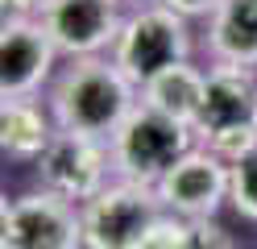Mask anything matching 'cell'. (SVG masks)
Masks as SVG:
<instances>
[{
  "label": "cell",
  "mask_w": 257,
  "mask_h": 249,
  "mask_svg": "<svg viewBox=\"0 0 257 249\" xmlns=\"http://www.w3.org/2000/svg\"><path fill=\"white\" fill-rule=\"evenodd\" d=\"M137 92L141 88L112 58H100V54L75 58L50 88V112L58 129L83 133V137H95V141H112V133L141 104Z\"/></svg>",
  "instance_id": "obj_1"
},
{
  "label": "cell",
  "mask_w": 257,
  "mask_h": 249,
  "mask_svg": "<svg viewBox=\"0 0 257 249\" xmlns=\"http://www.w3.org/2000/svg\"><path fill=\"white\" fill-rule=\"evenodd\" d=\"M58 46L38 17H13L0 29V92L5 100L34 96L54 75Z\"/></svg>",
  "instance_id": "obj_10"
},
{
  "label": "cell",
  "mask_w": 257,
  "mask_h": 249,
  "mask_svg": "<svg viewBox=\"0 0 257 249\" xmlns=\"http://www.w3.org/2000/svg\"><path fill=\"white\" fill-rule=\"evenodd\" d=\"M195 137L224 162H236L249 145H257V75L249 66L216 62L207 71L203 104L195 116Z\"/></svg>",
  "instance_id": "obj_3"
},
{
  "label": "cell",
  "mask_w": 257,
  "mask_h": 249,
  "mask_svg": "<svg viewBox=\"0 0 257 249\" xmlns=\"http://www.w3.org/2000/svg\"><path fill=\"white\" fill-rule=\"evenodd\" d=\"M191 149H195V129L150 104H137L108 141L112 171L141 187H158Z\"/></svg>",
  "instance_id": "obj_2"
},
{
  "label": "cell",
  "mask_w": 257,
  "mask_h": 249,
  "mask_svg": "<svg viewBox=\"0 0 257 249\" xmlns=\"http://www.w3.org/2000/svg\"><path fill=\"white\" fill-rule=\"evenodd\" d=\"M38 21L67 58H95L120 38V0H50Z\"/></svg>",
  "instance_id": "obj_9"
},
{
  "label": "cell",
  "mask_w": 257,
  "mask_h": 249,
  "mask_svg": "<svg viewBox=\"0 0 257 249\" xmlns=\"http://www.w3.org/2000/svg\"><path fill=\"white\" fill-rule=\"evenodd\" d=\"M187 54H191L187 17H179L166 5L137 9L133 17H124L120 38L112 46V62H116L137 88H146V83L154 75H162L166 66L187 62Z\"/></svg>",
  "instance_id": "obj_5"
},
{
  "label": "cell",
  "mask_w": 257,
  "mask_h": 249,
  "mask_svg": "<svg viewBox=\"0 0 257 249\" xmlns=\"http://www.w3.org/2000/svg\"><path fill=\"white\" fill-rule=\"evenodd\" d=\"M79 212H83V249H146L154 228L166 220L158 191L128 179L108 183Z\"/></svg>",
  "instance_id": "obj_4"
},
{
  "label": "cell",
  "mask_w": 257,
  "mask_h": 249,
  "mask_svg": "<svg viewBox=\"0 0 257 249\" xmlns=\"http://www.w3.org/2000/svg\"><path fill=\"white\" fill-rule=\"evenodd\" d=\"M232 166V199L228 204L245 216V220H257V145H249Z\"/></svg>",
  "instance_id": "obj_14"
},
{
  "label": "cell",
  "mask_w": 257,
  "mask_h": 249,
  "mask_svg": "<svg viewBox=\"0 0 257 249\" xmlns=\"http://www.w3.org/2000/svg\"><path fill=\"white\" fill-rule=\"evenodd\" d=\"M34 166H38V179H42L46 191H54V195H62V199H71V204L83 208L91 195H100L108 187L112 154H108V141L58 129L54 141L46 145V154Z\"/></svg>",
  "instance_id": "obj_7"
},
{
  "label": "cell",
  "mask_w": 257,
  "mask_h": 249,
  "mask_svg": "<svg viewBox=\"0 0 257 249\" xmlns=\"http://www.w3.org/2000/svg\"><path fill=\"white\" fill-rule=\"evenodd\" d=\"M166 9H174L179 17H212L220 9V0H162Z\"/></svg>",
  "instance_id": "obj_15"
},
{
  "label": "cell",
  "mask_w": 257,
  "mask_h": 249,
  "mask_svg": "<svg viewBox=\"0 0 257 249\" xmlns=\"http://www.w3.org/2000/svg\"><path fill=\"white\" fill-rule=\"evenodd\" d=\"M207 50L224 66H257V0H220L207 17Z\"/></svg>",
  "instance_id": "obj_11"
},
{
  "label": "cell",
  "mask_w": 257,
  "mask_h": 249,
  "mask_svg": "<svg viewBox=\"0 0 257 249\" xmlns=\"http://www.w3.org/2000/svg\"><path fill=\"white\" fill-rule=\"evenodd\" d=\"M154 191L170 216L212 220L224 199H232V166L220 154H212L207 145H195Z\"/></svg>",
  "instance_id": "obj_8"
},
{
  "label": "cell",
  "mask_w": 257,
  "mask_h": 249,
  "mask_svg": "<svg viewBox=\"0 0 257 249\" xmlns=\"http://www.w3.org/2000/svg\"><path fill=\"white\" fill-rule=\"evenodd\" d=\"M54 125L46 116L42 104H34V96H21V100H5L0 108V145H5L9 158L17 162H38L46 154V145L54 141Z\"/></svg>",
  "instance_id": "obj_13"
},
{
  "label": "cell",
  "mask_w": 257,
  "mask_h": 249,
  "mask_svg": "<svg viewBox=\"0 0 257 249\" xmlns=\"http://www.w3.org/2000/svg\"><path fill=\"white\" fill-rule=\"evenodd\" d=\"M0 249H83V212L54 191H25L0 208Z\"/></svg>",
  "instance_id": "obj_6"
},
{
  "label": "cell",
  "mask_w": 257,
  "mask_h": 249,
  "mask_svg": "<svg viewBox=\"0 0 257 249\" xmlns=\"http://www.w3.org/2000/svg\"><path fill=\"white\" fill-rule=\"evenodd\" d=\"M46 5H50V0H0L5 21H13V17H42Z\"/></svg>",
  "instance_id": "obj_16"
},
{
  "label": "cell",
  "mask_w": 257,
  "mask_h": 249,
  "mask_svg": "<svg viewBox=\"0 0 257 249\" xmlns=\"http://www.w3.org/2000/svg\"><path fill=\"white\" fill-rule=\"evenodd\" d=\"M203 88H207V71H199L195 62H174L162 75H154L146 88H141V104H150L158 112L174 116L183 125H195L199 104H203Z\"/></svg>",
  "instance_id": "obj_12"
}]
</instances>
